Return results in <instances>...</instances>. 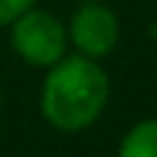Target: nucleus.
Segmentation results:
<instances>
[{
    "mask_svg": "<svg viewBox=\"0 0 157 157\" xmlns=\"http://www.w3.org/2000/svg\"><path fill=\"white\" fill-rule=\"evenodd\" d=\"M117 157H157V119H143L131 125L119 143Z\"/></svg>",
    "mask_w": 157,
    "mask_h": 157,
    "instance_id": "obj_4",
    "label": "nucleus"
},
{
    "mask_svg": "<svg viewBox=\"0 0 157 157\" xmlns=\"http://www.w3.org/2000/svg\"><path fill=\"white\" fill-rule=\"evenodd\" d=\"M32 6H35V0H0V26H9L15 17H21Z\"/></svg>",
    "mask_w": 157,
    "mask_h": 157,
    "instance_id": "obj_5",
    "label": "nucleus"
},
{
    "mask_svg": "<svg viewBox=\"0 0 157 157\" xmlns=\"http://www.w3.org/2000/svg\"><path fill=\"white\" fill-rule=\"evenodd\" d=\"M0 102H3V96H0Z\"/></svg>",
    "mask_w": 157,
    "mask_h": 157,
    "instance_id": "obj_7",
    "label": "nucleus"
},
{
    "mask_svg": "<svg viewBox=\"0 0 157 157\" xmlns=\"http://www.w3.org/2000/svg\"><path fill=\"white\" fill-rule=\"evenodd\" d=\"M151 35H154V38H157V23H154V26H151Z\"/></svg>",
    "mask_w": 157,
    "mask_h": 157,
    "instance_id": "obj_6",
    "label": "nucleus"
},
{
    "mask_svg": "<svg viewBox=\"0 0 157 157\" xmlns=\"http://www.w3.org/2000/svg\"><path fill=\"white\" fill-rule=\"evenodd\" d=\"M108 105V76L87 56H61L47 67L41 84V113L58 131H82Z\"/></svg>",
    "mask_w": 157,
    "mask_h": 157,
    "instance_id": "obj_1",
    "label": "nucleus"
},
{
    "mask_svg": "<svg viewBox=\"0 0 157 157\" xmlns=\"http://www.w3.org/2000/svg\"><path fill=\"white\" fill-rule=\"evenodd\" d=\"M82 3H84V0H82Z\"/></svg>",
    "mask_w": 157,
    "mask_h": 157,
    "instance_id": "obj_8",
    "label": "nucleus"
},
{
    "mask_svg": "<svg viewBox=\"0 0 157 157\" xmlns=\"http://www.w3.org/2000/svg\"><path fill=\"white\" fill-rule=\"evenodd\" d=\"M67 41L76 47L78 56L96 58V61L111 56L119 41V21L113 9H108L102 0H84L70 17Z\"/></svg>",
    "mask_w": 157,
    "mask_h": 157,
    "instance_id": "obj_3",
    "label": "nucleus"
},
{
    "mask_svg": "<svg viewBox=\"0 0 157 157\" xmlns=\"http://www.w3.org/2000/svg\"><path fill=\"white\" fill-rule=\"evenodd\" d=\"M12 26V50L32 67H50L61 56H67V26L52 12L26 9Z\"/></svg>",
    "mask_w": 157,
    "mask_h": 157,
    "instance_id": "obj_2",
    "label": "nucleus"
}]
</instances>
